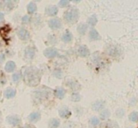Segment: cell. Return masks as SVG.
<instances>
[{
	"instance_id": "26",
	"label": "cell",
	"mask_w": 138,
	"mask_h": 128,
	"mask_svg": "<svg viewBox=\"0 0 138 128\" xmlns=\"http://www.w3.org/2000/svg\"><path fill=\"white\" fill-rule=\"evenodd\" d=\"M69 4V0H61L59 2V6L61 7H65Z\"/></svg>"
},
{
	"instance_id": "30",
	"label": "cell",
	"mask_w": 138,
	"mask_h": 128,
	"mask_svg": "<svg viewBox=\"0 0 138 128\" xmlns=\"http://www.w3.org/2000/svg\"><path fill=\"white\" fill-rule=\"evenodd\" d=\"M21 128H27V127H21Z\"/></svg>"
},
{
	"instance_id": "1",
	"label": "cell",
	"mask_w": 138,
	"mask_h": 128,
	"mask_svg": "<svg viewBox=\"0 0 138 128\" xmlns=\"http://www.w3.org/2000/svg\"><path fill=\"white\" fill-rule=\"evenodd\" d=\"M24 79L26 83L30 86H34L39 83L40 76L37 70L28 68L25 71Z\"/></svg>"
},
{
	"instance_id": "7",
	"label": "cell",
	"mask_w": 138,
	"mask_h": 128,
	"mask_svg": "<svg viewBox=\"0 0 138 128\" xmlns=\"http://www.w3.org/2000/svg\"><path fill=\"white\" fill-rule=\"evenodd\" d=\"M78 55L82 57H86L89 55V50L88 48L85 46H82L78 49Z\"/></svg>"
},
{
	"instance_id": "31",
	"label": "cell",
	"mask_w": 138,
	"mask_h": 128,
	"mask_svg": "<svg viewBox=\"0 0 138 128\" xmlns=\"http://www.w3.org/2000/svg\"><path fill=\"white\" fill-rule=\"evenodd\" d=\"M37 1H39V0H37Z\"/></svg>"
},
{
	"instance_id": "9",
	"label": "cell",
	"mask_w": 138,
	"mask_h": 128,
	"mask_svg": "<svg viewBox=\"0 0 138 128\" xmlns=\"http://www.w3.org/2000/svg\"><path fill=\"white\" fill-rule=\"evenodd\" d=\"M41 118V115L38 112L32 113L29 115V120L32 122H36Z\"/></svg>"
},
{
	"instance_id": "19",
	"label": "cell",
	"mask_w": 138,
	"mask_h": 128,
	"mask_svg": "<svg viewBox=\"0 0 138 128\" xmlns=\"http://www.w3.org/2000/svg\"><path fill=\"white\" fill-rule=\"evenodd\" d=\"M59 125V121L56 119H53L50 121L49 127L51 128H57Z\"/></svg>"
},
{
	"instance_id": "29",
	"label": "cell",
	"mask_w": 138,
	"mask_h": 128,
	"mask_svg": "<svg viewBox=\"0 0 138 128\" xmlns=\"http://www.w3.org/2000/svg\"><path fill=\"white\" fill-rule=\"evenodd\" d=\"M72 1H73V2H80V0H72Z\"/></svg>"
},
{
	"instance_id": "14",
	"label": "cell",
	"mask_w": 138,
	"mask_h": 128,
	"mask_svg": "<svg viewBox=\"0 0 138 128\" xmlns=\"http://www.w3.org/2000/svg\"><path fill=\"white\" fill-rule=\"evenodd\" d=\"M65 90L62 89V88H59L55 91V96L59 98V99H63L64 96H65Z\"/></svg>"
},
{
	"instance_id": "10",
	"label": "cell",
	"mask_w": 138,
	"mask_h": 128,
	"mask_svg": "<svg viewBox=\"0 0 138 128\" xmlns=\"http://www.w3.org/2000/svg\"><path fill=\"white\" fill-rule=\"evenodd\" d=\"M57 12H58V10H57V7H55V6H49V7H48V8H47V10H46L47 14L51 16L56 15Z\"/></svg>"
},
{
	"instance_id": "23",
	"label": "cell",
	"mask_w": 138,
	"mask_h": 128,
	"mask_svg": "<svg viewBox=\"0 0 138 128\" xmlns=\"http://www.w3.org/2000/svg\"><path fill=\"white\" fill-rule=\"evenodd\" d=\"M110 115V112H109L108 110H105L104 111L101 113V118L103 119H105L106 118H108Z\"/></svg>"
},
{
	"instance_id": "22",
	"label": "cell",
	"mask_w": 138,
	"mask_h": 128,
	"mask_svg": "<svg viewBox=\"0 0 138 128\" xmlns=\"http://www.w3.org/2000/svg\"><path fill=\"white\" fill-rule=\"evenodd\" d=\"M86 30H87L86 25H85V24H81L80 25H79V27L77 28V31H78V32H79L80 34H85L86 31Z\"/></svg>"
},
{
	"instance_id": "8",
	"label": "cell",
	"mask_w": 138,
	"mask_h": 128,
	"mask_svg": "<svg viewBox=\"0 0 138 128\" xmlns=\"http://www.w3.org/2000/svg\"><path fill=\"white\" fill-rule=\"evenodd\" d=\"M8 123L11 125H17L20 123L21 120L19 117L16 116H11L9 117L8 118Z\"/></svg>"
},
{
	"instance_id": "3",
	"label": "cell",
	"mask_w": 138,
	"mask_h": 128,
	"mask_svg": "<svg viewBox=\"0 0 138 128\" xmlns=\"http://www.w3.org/2000/svg\"><path fill=\"white\" fill-rule=\"evenodd\" d=\"M44 55L47 58H53L57 56V51L55 48H49L46 49L44 52Z\"/></svg>"
},
{
	"instance_id": "18",
	"label": "cell",
	"mask_w": 138,
	"mask_h": 128,
	"mask_svg": "<svg viewBox=\"0 0 138 128\" xmlns=\"http://www.w3.org/2000/svg\"><path fill=\"white\" fill-rule=\"evenodd\" d=\"M90 37L92 40H98L100 38L98 33L97 32L96 30H92L90 32Z\"/></svg>"
},
{
	"instance_id": "4",
	"label": "cell",
	"mask_w": 138,
	"mask_h": 128,
	"mask_svg": "<svg viewBox=\"0 0 138 128\" xmlns=\"http://www.w3.org/2000/svg\"><path fill=\"white\" fill-rule=\"evenodd\" d=\"M18 35L20 39H22L23 40H26L28 39H29L30 35L29 33L24 29H20L18 30Z\"/></svg>"
},
{
	"instance_id": "11",
	"label": "cell",
	"mask_w": 138,
	"mask_h": 128,
	"mask_svg": "<svg viewBox=\"0 0 138 128\" xmlns=\"http://www.w3.org/2000/svg\"><path fill=\"white\" fill-rule=\"evenodd\" d=\"M16 68V64L13 61H10V62H7L5 66V69L7 72H12Z\"/></svg>"
},
{
	"instance_id": "17",
	"label": "cell",
	"mask_w": 138,
	"mask_h": 128,
	"mask_svg": "<svg viewBox=\"0 0 138 128\" xmlns=\"http://www.w3.org/2000/svg\"><path fill=\"white\" fill-rule=\"evenodd\" d=\"M28 12L29 14H32L36 10V6L34 3H30L27 7Z\"/></svg>"
},
{
	"instance_id": "13",
	"label": "cell",
	"mask_w": 138,
	"mask_h": 128,
	"mask_svg": "<svg viewBox=\"0 0 138 128\" xmlns=\"http://www.w3.org/2000/svg\"><path fill=\"white\" fill-rule=\"evenodd\" d=\"M25 56L27 57L28 59H32L34 56V50L32 48L28 47L25 51Z\"/></svg>"
},
{
	"instance_id": "16",
	"label": "cell",
	"mask_w": 138,
	"mask_h": 128,
	"mask_svg": "<svg viewBox=\"0 0 138 128\" xmlns=\"http://www.w3.org/2000/svg\"><path fill=\"white\" fill-rule=\"evenodd\" d=\"M16 95V91L12 89H8L5 92V96L7 98H12Z\"/></svg>"
},
{
	"instance_id": "2",
	"label": "cell",
	"mask_w": 138,
	"mask_h": 128,
	"mask_svg": "<svg viewBox=\"0 0 138 128\" xmlns=\"http://www.w3.org/2000/svg\"><path fill=\"white\" fill-rule=\"evenodd\" d=\"M78 13L76 10H70L65 12L64 18L68 22H73L77 19Z\"/></svg>"
},
{
	"instance_id": "21",
	"label": "cell",
	"mask_w": 138,
	"mask_h": 128,
	"mask_svg": "<svg viewBox=\"0 0 138 128\" xmlns=\"http://www.w3.org/2000/svg\"><path fill=\"white\" fill-rule=\"evenodd\" d=\"M129 119L133 122H135L138 120V113L136 111L131 113L129 115Z\"/></svg>"
},
{
	"instance_id": "6",
	"label": "cell",
	"mask_w": 138,
	"mask_h": 128,
	"mask_svg": "<svg viewBox=\"0 0 138 128\" xmlns=\"http://www.w3.org/2000/svg\"><path fill=\"white\" fill-rule=\"evenodd\" d=\"M100 128H119V125L115 122L109 121L103 123Z\"/></svg>"
},
{
	"instance_id": "28",
	"label": "cell",
	"mask_w": 138,
	"mask_h": 128,
	"mask_svg": "<svg viewBox=\"0 0 138 128\" xmlns=\"http://www.w3.org/2000/svg\"><path fill=\"white\" fill-rule=\"evenodd\" d=\"M3 19H4V15L2 14H0V22L3 21Z\"/></svg>"
},
{
	"instance_id": "5",
	"label": "cell",
	"mask_w": 138,
	"mask_h": 128,
	"mask_svg": "<svg viewBox=\"0 0 138 128\" xmlns=\"http://www.w3.org/2000/svg\"><path fill=\"white\" fill-rule=\"evenodd\" d=\"M49 25L53 29H57V28H59L61 27V21H59V19H53L50 20Z\"/></svg>"
},
{
	"instance_id": "25",
	"label": "cell",
	"mask_w": 138,
	"mask_h": 128,
	"mask_svg": "<svg viewBox=\"0 0 138 128\" xmlns=\"http://www.w3.org/2000/svg\"><path fill=\"white\" fill-rule=\"evenodd\" d=\"M89 24L91 25H94L97 22V19L96 17L94 16H92L90 19H89Z\"/></svg>"
},
{
	"instance_id": "20",
	"label": "cell",
	"mask_w": 138,
	"mask_h": 128,
	"mask_svg": "<svg viewBox=\"0 0 138 128\" xmlns=\"http://www.w3.org/2000/svg\"><path fill=\"white\" fill-rule=\"evenodd\" d=\"M103 106H104V104H103V102H101V101H97V102H96V103L93 105L92 107L94 110L99 111L103 108Z\"/></svg>"
},
{
	"instance_id": "27",
	"label": "cell",
	"mask_w": 138,
	"mask_h": 128,
	"mask_svg": "<svg viewBox=\"0 0 138 128\" xmlns=\"http://www.w3.org/2000/svg\"><path fill=\"white\" fill-rule=\"evenodd\" d=\"M12 78H13L14 81H15V82L18 81H19L20 79V74L18 73L14 74V75H13V76H12Z\"/></svg>"
},
{
	"instance_id": "12",
	"label": "cell",
	"mask_w": 138,
	"mask_h": 128,
	"mask_svg": "<svg viewBox=\"0 0 138 128\" xmlns=\"http://www.w3.org/2000/svg\"><path fill=\"white\" fill-rule=\"evenodd\" d=\"M59 115L63 118H67L70 115V111L66 107L62 108L59 111Z\"/></svg>"
},
{
	"instance_id": "24",
	"label": "cell",
	"mask_w": 138,
	"mask_h": 128,
	"mask_svg": "<svg viewBox=\"0 0 138 128\" xmlns=\"http://www.w3.org/2000/svg\"><path fill=\"white\" fill-rule=\"evenodd\" d=\"M90 123L93 126H96L97 125H98L99 123V119L97 117H94L92 118H91Z\"/></svg>"
},
{
	"instance_id": "15",
	"label": "cell",
	"mask_w": 138,
	"mask_h": 128,
	"mask_svg": "<svg viewBox=\"0 0 138 128\" xmlns=\"http://www.w3.org/2000/svg\"><path fill=\"white\" fill-rule=\"evenodd\" d=\"M71 39H72V35L69 32H66L62 37V40L65 42H69L71 40Z\"/></svg>"
}]
</instances>
